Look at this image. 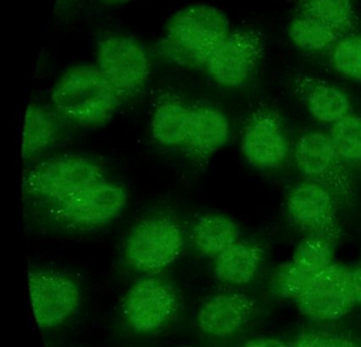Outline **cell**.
<instances>
[{"label": "cell", "mask_w": 361, "mask_h": 347, "mask_svg": "<svg viewBox=\"0 0 361 347\" xmlns=\"http://www.w3.org/2000/svg\"><path fill=\"white\" fill-rule=\"evenodd\" d=\"M230 32L229 20L219 8L210 4H191L171 17L160 50L164 59L174 65L204 70Z\"/></svg>", "instance_id": "obj_1"}, {"label": "cell", "mask_w": 361, "mask_h": 347, "mask_svg": "<svg viewBox=\"0 0 361 347\" xmlns=\"http://www.w3.org/2000/svg\"><path fill=\"white\" fill-rule=\"evenodd\" d=\"M121 102L97 66L88 63L67 70L56 82L51 95L54 111L82 127L105 124Z\"/></svg>", "instance_id": "obj_2"}, {"label": "cell", "mask_w": 361, "mask_h": 347, "mask_svg": "<svg viewBox=\"0 0 361 347\" xmlns=\"http://www.w3.org/2000/svg\"><path fill=\"white\" fill-rule=\"evenodd\" d=\"M104 178L102 167L92 159L81 154H61L29 169L23 179V192L54 205Z\"/></svg>", "instance_id": "obj_3"}, {"label": "cell", "mask_w": 361, "mask_h": 347, "mask_svg": "<svg viewBox=\"0 0 361 347\" xmlns=\"http://www.w3.org/2000/svg\"><path fill=\"white\" fill-rule=\"evenodd\" d=\"M298 169L308 180L326 188L339 205H352L356 198L354 179L329 138L322 131H310L298 139L293 150Z\"/></svg>", "instance_id": "obj_4"}, {"label": "cell", "mask_w": 361, "mask_h": 347, "mask_svg": "<svg viewBox=\"0 0 361 347\" xmlns=\"http://www.w3.org/2000/svg\"><path fill=\"white\" fill-rule=\"evenodd\" d=\"M96 66L122 101L140 95L151 73L143 44L124 34H111L99 42Z\"/></svg>", "instance_id": "obj_5"}, {"label": "cell", "mask_w": 361, "mask_h": 347, "mask_svg": "<svg viewBox=\"0 0 361 347\" xmlns=\"http://www.w3.org/2000/svg\"><path fill=\"white\" fill-rule=\"evenodd\" d=\"M183 247L180 226L166 216L145 218L130 230L124 247L128 264L145 273L168 268Z\"/></svg>", "instance_id": "obj_6"}, {"label": "cell", "mask_w": 361, "mask_h": 347, "mask_svg": "<svg viewBox=\"0 0 361 347\" xmlns=\"http://www.w3.org/2000/svg\"><path fill=\"white\" fill-rule=\"evenodd\" d=\"M126 205V190L106 178L50 205L52 219L69 230H90L113 221Z\"/></svg>", "instance_id": "obj_7"}, {"label": "cell", "mask_w": 361, "mask_h": 347, "mask_svg": "<svg viewBox=\"0 0 361 347\" xmlns=\"http://www.w3.org/2000/svg\"><path fill=\"white\" fill-rule=\"evenodd\" d=\"M265 50L263 34L255 29L230 32L204 66V71L221 87L238 88L248 82Z\"/></svg>", "instance_id": "obj_8"}, {"label": "cell", "mask_w": 361, "mask_h": 347, "mask_svg": "<svg viewBox=\"0 0 361 347\" xmlns=\"http://www.w3.org/2000/svg\"><path fill=\"white\" fill-rule=\"evenodd\" d=\"M338 205L326 188L308 179L295 184L287 197V211L293 224L305 236L320 237L334 245L342 237Z\"/></svg>", "instance_id": "obj_9"}, {"label": "cell", "mask_w": 361, "mask_h": 347, "mask_svg": "<svg viewBox=\"0 0 361 347\" xmlns=\"http://www.w3.org/2000/svg\"><path fill=\"white\" fill-rule=\"evenodd\" d=\"M240 150L247 162L257 169H274L286 160L283 120L274 108L261 106L249 116L243 129Z\"/></svg>", "instance_id": "obj_10"}, {"label": "cell", "mask_w": 361, "mask_h": 347, "mask_svg": "<svg viewBox=\"0 0 361 347\" xmlns=\"http://www.w3.org/2000/svg\"><path fill=\"white\" fill-rule=\"evenodd\" d=\"M29 289L33 315L42 329L61 325L77 310L81 302L77 284L52 271L30 272Z\"/></svg>", "instance_id": "obj_11"}, {"label": "cell", "mask_w": 361, "mask_h": 347, "mask_svg": "<svg viewBox=\"0 0 361 347\" xmlns=\"http://www.w3.org/2000/svg\"><path fill=\"white\" fill-rule=\"evenodd\" d=\"M300 310L317 319H336L356 304L350 283V270L331 264L316 275L297 298Z\"/></svg>", "instance_id": "obj_12"}, {"label": "cell", "mask_w": 361, "mask_h": 347, "mask_svg": "<svg viewBox=\"0 0 361 347\" xmlns=\"http://www.w3.org/2000/svg\"><path fill=\"white\" fill-rule=\"evenodd\" d=\"M176 307V294L169 284L158 279H145L133 286L124 300L123 311L128 325L138 332L161 327Z\"/></svg>", "instance_id": "obj_13"}, {"label": "cell", "mask_w": 361, "mask_h": 347, "mask_svg": "<svg viewBox=\"0 0 361 347\" xmlns=\"http://www.w3.org/2000/svg\"><path fill=\"white\" fill-rule=\"evenodd\" d=\"M293 87L310 116L322 124H335L350 114V97L336 85L301 74L293 80Z\"/></svg>", "instance_id": "obj_14"}, {"label": "cell", "mask_w": 361, "mask_h": 347, "mask_svg": "<svg viewBox=\"0 0 361 347\" xmlns=\"http://www.w3.org/2000/svg\"><path fill=\"white\" fill-rule=\"evenodd\" d=\"M253 303L236 292L217 294L200 309L197 321L200 329L210 336H226L238 331L250 317Z\"/></svg>", "instance_id": "obj_15"}, {"label": "cell", "mask_w": 361, "mask_h": 347, "mask_svg": "<svg viewBox=\"0 0 361 347\" xmlns=\"http://www.w3.org/2000/svg\"><path fill=\"white\" fill-rule=\"evenodd\" d=\"M230 135L227 116L214 106L200 105L192 108L191 123L185 147L200 160L219 152Z\"/></svg>", "instance_id": "obj_16"}, {"label": "cell", "mask_w": 361, "mask_h": 347, "mask_svg": "<svg viewBox=\"0 0 361 347\" xmlns=\"http://www.w3.org/2000/svg\"><path fill=\"white\" fill-rule=\"evenodd\" d=\"M192 108L175 95L160 97L151 121L154 139L164 146H185L189 135Z\"/></svg>", "instance_id": "obj_17"}, {"label": "cell", "mask_w": 361, "mask_h": 347, "mask_svg": "<svg viewBox=\"0 0 361 347\" xmlns=\"http://www.w3.org/2000/svg\"><path fill=\"white\" fill-rule=\"evenodd\" d=\"M262 257L263 251L257 243L236 241L215 258V275L223 283L244 285L257 274Z\"/></svg>", "instance_id": "obj_18"}, {"label": "cell", "mask_w": 361, "mask_h": 347, "mask_svg": "<svg viewBox=\"0 0 361 347\" xmlns=\"http://www.w3.org/2000/svg\"><path fill=\"white\" fill-rule=\"evenodd\" d=\"M56 114L39 104L29 105L23 130V158L27 160L37 156L56 141L60 133V121Z\"/></svg>", "instance_id": "obj_19"}, {"label": "cell", "mask_w": 361, "mask_h": 347, "mask_svg": "<svg viewBox=\"0 0 361 347\" xmlns=\"http://www.w3.org/2000/svg\"><path fill=\"white\" fill-rule=\"evenodd\" d=\"M238 224L227 216L207 214L193 229V241L204 255L216 258L240 241Z\"/></svg>", "instance_id": "obj_20"}, {"label": "cell", "mask_w": 361, "mask_h": 347, "mask_svg": "<svg viewBox=\"0 0 361 347\" xmlns=\"http://www.w3.org/2000/svg\"><path fill=\"white\" fill-rule=\"evenodd\" d=\"M298 13L316 19L343 36L350 35L357 25L352 0H299Z\"/></svg>", "instance_id": "obj_21"}, {"label": "cell", "mask_w": 361, "mask_h": 347, "mask_svg": "<svg viewBox=\"0 0 361 347\" xmlns=\"http://www.w3.org/2000/svg\"><path fill=\"white\" fill-rule=\"evenodd\" d=\"M288 36L298 49L306 52L329 50L342 38L329 25L303 15H298L289 23Z\"/></svg>", "instance_id": "obj_22"}, {"label": "cell", "mask_w": 361, "mask_h": 347, "mask_svg": "<svg viewBox=\"0 0 361 347\" xmlns=\"http://www.w3.org/2000/svg\"><path fill=\"white\" fill-rule=\"evenodd\" d=\"M337 152L346 162H361V116L348 114L331 125L329 133Z\"/></svg>", "instance_id": "obj_23"}, {"label": "cell", "mask_w": 361, "mask_h": 347, "mask_svg": "<svg viewBox=\"0 0 361 347\" xmlns=\"http://www.w3.org/2000/svg\"><path fill=\"white\" fill-rule=\"evenodd\" d=\"M334 243L320 237L305 236L299 243L291 262L310 274H318L333 264Z\"/></svg>", "instance_id": "obj_24"}, {"label": "cell", "mask_w": 361, "mask_h": 347, "mask_svg": "<svg viewBox=\"0 0 361 347\" xmlns=\"http://www.w3.org/2000/svg\"><path fill=\"white\" fill-rule=\"evenodd\" d=\"M331 63L344 78L361 83V34L343 36L331 48Z\"/></svg>", "instance_id": "obj_25"}, {"label": "cell", "mask_w": 361, "mask_h": 347, "mask_svg": "<svg viewBox=\"0 0 361 347\" xmlns=\"http://www.w3.org/2000/svg\"><path fill=\"white\" fill-rule=\"evenodd\" d=\"M316 275L304 272L290 260L279 267L272 279V287L279 296L297 300L307 289Z\"/></svg>", "instance_id": "obj_26"}, {"label": "cell", "mask_w": 361, "mask_h": 347, "mask_svg": "<svg viewBox=\"0 0 361 347\" xmlns=\"http://www.w3.org/2000/svg\"><path fill=\"white\" fill-rule=\"evenodd\" d=\"M337 339L326 334H314L302 336L293 347H335Z\"/></svg>", "instance_id": "obj_27"}, {"label": "cell", "mask_w": 361, "mask_h": 347, "mask_svg": "<svg viewBox=\"0 0 361 347\" xmlns=\"http://www.w3.org/2000/svg\"><path fill=\"white\" fill-rule=\"evenodd\" d=\"M350 283L356 304H361V266L350 270Z\"/></svg>", "instance_id": "obj_28"}, {"label": "cell", "mask_w": 361, "mask_h": 347, "mask_svg": "<svg viewBox=\"0 0 361 347\" xmlns=\"http://www.w3.org/2000/svg\"><path fill=\"white\" fill-rule=\"evenodd\" d=\"M244 347H288L285 343L274 339H257L249 341Z\"/></svg>", "instance_id": "obj_29"}, {"label": "cell", "mask_w": 361, "mask_h": 347, "mask_svg": "<svg viewBox=\"0 0 361 347\" xmlns=\"http://www.w3.org/2000/svg\"><path fill=\"white\" fill-rule=\"evenodd\" d=\"M78 0H56V10L59 12H64V11L71 8Z\"/></svg>", "instance_id": "obj_30"}, {"label": "cell", "mask_w": 361, "mask_h": 347, "mask_svg": "<svg viewBox=\"0 0 361 347\" xmlns=\"http://www.w3.org/2000/svg\"><path fill=\"white\" fill-rule=\"evenodd\" d=\"M335 347H361L360 345L356 344V343L350 342L348 340H338L336 341Z\"/></svg>", "instance_id": "obj_31"}, {"label": "cell", "mask_w": 361, "mask_h": 347, "mask_svg": "<svg viewBox=\"0 0 361 347\" xmlns=\"http://www.w3.org/2000/svg\"><path fill=\"white\" fill-rule=\"evenodd\" d=\"M102 4H109V6H118V4H126L130 0H100Z\"/></svg>", "instance_id": "obj_32"}]
</instances>
